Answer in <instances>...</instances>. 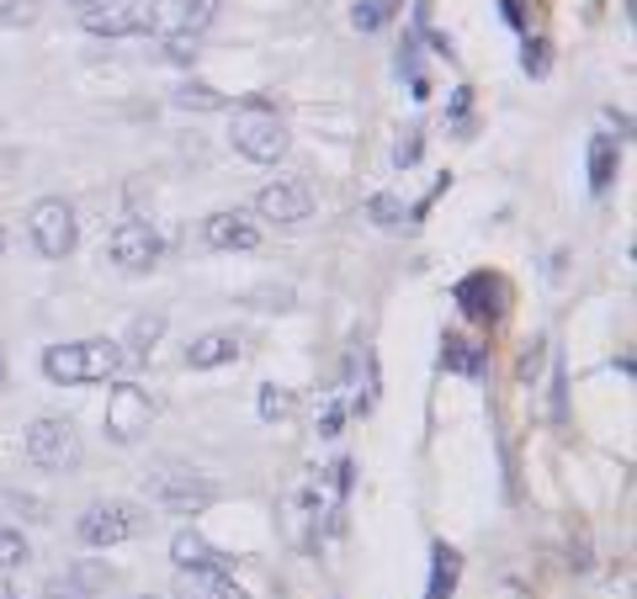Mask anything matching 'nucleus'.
<instances>
[{
    "instance_id": "38",
    "label": "nucleus",
    "mask_w": 637,
    "mask_h": 599,
    "mask_svg": "<svg viewBox=\"0 0 637 599\" xmlns=\"http://www.w3.org/2000/svg\"><path fill=\"white\" fill-rule=\"evenodd\" d=\"M0 255H5V223H0Z\"/></svg>"
},
{
    "instance_id": "14",
    "label": "nucleus",
    "mask_w": 637,
    "mask_h": 599,
    "mask_svg": "<svg viewBox=\"0 0 637 599\" xmlns=\"http://www.w3.org/2000/svg\"><path fill=\"white\" fill-rule=\"evenodd\" d=\"M229 361H240V334L234 329H208V334H197L186 345V366L192 372H218Z\"/></svg>"
},
{
    "instance_id": "36",
    "label": "nucleus",
    "mask_w": 637,
    "mask_h": 599,
    "mask_svg": "<svg viewBox=\"0 0 637 599\" xmlns=\"http://www.w3.org/2000/svg\"><path fill=\"white\" fill-rule=\"evenodd\" d=\"M0 383H5V345H0Z\"/></svg>"
},
{
    "instance_id": "20",
    "label": "nucleus",
    "mask_w": 637,
    "mask_h": 599,
    "mask_svg": "<svg viewBox=\"0 0 637 599\" xmlns=\"http://www.w3.org/2000/svg\"><path fill=\"white\" fill-rule=\"evenodd\" d=\"M398 5L404 0H361V5H351V27L356 33H383L393 16H398Z\"/></svg>"
},
{
    "instance_id": "16",
    "label": "nucleus",
    "mask_w": 637,
    "mask_h": 599,
    "mask_svg": "<svg viewBox=\"0 0 637 599\" xmlns=\"http://www.w3.org/2000/svg\"><path fill=\"white\" fill-rule=\"evenodd\" d=\"M458 578H462V557H458V547L436 541V547H430V589H425V599H452Z\"/></svg>"
},
{
    "instance_id": "1",
    "label": "nucleus",
    "mask_w": 637,
    "mask_h": 599,
    "mask_svg": "<svg viewBox=\"0 0 637 599\" xmlns=\"http://www.w3.org/2000/svg\"><path fill=\"white\" fill-rule=\"evenodd\" d=\"M123 372V345L117 340H65L43 351V377L54 388H96Z\"/></svg>"
},
{
    "instance_id": "27",
    "label": "nucleus",
    "mask_w": 637,
    "mask_h": 599,
    "mask_svg": "<svg viewBox=\"0 0 637 599\" xmlns=\"http://www.w3.org/2000/svg\"><path fill=\"white\" fill-rule=\"evenodd\" d=\"M43 599H96V595H91L74 573H59V578H48V584H43Z\"/></svg>"
},
{
    "instance_id": "29",
    "label": "nucleus",
    "mask_w": 637,
    "mask_h": 599,
    "mask_svg": "<svg viewBox=\"0 0 637 599\" xmlns=\"http://www.w3.org/2000/svg\"><path fill=\"white\" fill-rule=\"evenodd\" d=\"M367 212H372V223H383V228L404 223V208H398V197H372V202H367Z\"/></svg>"
},
{
    "instance_id": "23",
    "label": "nucleus",
    "mask_w": 637,
    "mask_h": 599,
    "mask_svg": "<svg viewBox=\"0 0 637 599\" xmlns=\"http://www.w3.org/2000/svg\"><path fill=\"white\" fill-rule=\"evenodd\" d=\"M171 102L186 106V111H218V106H229V96H218V91H212V85H202V80H186Z\"/></svg>"
},
{
    "instance_id": "9",
    "label": "nucleus",
    "mask_w": 637,
    "mask_h": 599,
    "mask_svg": "<svg viewBox=\"0 0 637 599\" xmlns=\"http://www.w3.org/2000/svg\"><path fill=\"white\" fill-rule=\"evenodd\" d=\"M106 255H112V266H117V271L143 277V271H154V266H160L165 239L154 234V223H143V218H123V223L106 234Z\"/></svg>"
},
{
    "instance_id": "32",
    "label": "nucleus",
    "mask_w": 637,
    "mask_h": 599,
    "mask_svg": "<svg viewBox=\"0 0 637 599\" xmlns=\"http://www.w3.org/2000/svg\"><path fill=\"white\" fill-rule=\"evenodd\" d=\"M340 424H346V409H340V403H324V414H319V435H340Z\"/></svg>"
},
{
    "instance_id": "13",
    "label": "nucleus",
    "mask_w": 637,
    "mask_h": 599,
    "mask_svg": "<svg viewBox=\"0 0 637 599\" xmlns=\"http://www.w3.org/2000/svg\"><path fill=\"white\" fill-rule=\"evenodd\" d=\"M202 239H208V249H255L260 245V228L250 223L245 212H208Z\"/></svg>"
},
{
    "instance_id": "31",
    "label": "nucleus",
    "mask_w": 637,
    "mask_h": 599,
    "mask_svg": "<svg viewBox=\"0 0 637 599\" xmlns=\"http://www.w3.org/2000/svg\"><path fill=\"white\" fill-rule=\"evenodd\" d=\"M420 160V128H409V139H398V149H393V165L398 171H409Z\"/></svg>"
},
{
    "instance_id": "10",
    "label": "nucleus",
    "mask_w": 637,
    "mask_h": 599,
    "mask_svg": "<svg viewBox=\"0 0 637 599\" xmlns=\"http://www.w3.org/2000/svg\"><path fill=\"white\" fill-rule=\"evenodd\" d=\"M255 212L271 218V223H282V228H292V223L314 218V191L303 180H271V186L255 191Z\"/></svg>"
},
{
    "instance_id": "6",
    "label": "nucleus",
    "mask_w": 637,
    "mask_h": 599,
    "mask_svg": "<svg viewBox=\"0 0 637 599\" xmlns=\"http://www.w3.org/2000/svg\"><path fill=\"white\" fill-rule=\"evenodd\" d=\"M27 239L43 260H70L74 245H80V218L65 197H43L27 212Z\"/></svg>"
},
{
    "instance_id": "19",
    "label": "nucleus",
    "mask_w": 637,
    "mask_h": 599,
    "mask_svg": "<svg viewBox=\"0 0 637 599\" xmlns=\"http://www.w3.org/2000/svg\"><path fill=\"white\" fill-rule=\"evenodd\" d=\"M218 11H223V0H176V33H202L218 22Z\"/></svg>"
},
{
    "instance_id": "17",
    "label": "nucleus",
    "mask_w": 637,
    "mask_h": 599,
    "mask_svg": "<svg viewBox=\"0 0 637 599\" xmlns=\"http://www.w3.org/2000/svg\"><path fill=\"white\" fill-rule=\"evenodd\" d=\"M616 165H622V149L611 133H590V191L601 197L611 191V180H616Z\"/></svg>"
},
{
    "instance_id": "22",
    "label": "nucleus",
    "mask_w": 637,
    "mask_h": 599,
    "mask_svg": "<svg viewBox=\"0 0 637 599\" xmlns=\"http://www.w3.org/2000/svg\"><path fill=\"white\" fill-rule=\"evenodd\" d=\"M260 420L266 424H282V420H292V409H298V398H292V388H277V383H266L260 388Z\"/></svg>"
},
{
    "instance_id": "35",
    "label": "nucleus",
    "mask_w": 637,
    "mask_h": 599,
    "mask_svg": "<svg viewBox=\"0 0 637 599\" xmlns=\"http://www.w3.org/2000/svg\"><path fill=\"white\" fill-rule=\"evenodd\" d=\"M0 599H22V595H16V584H11L5 573H0Z\"/></svg>"
},
{
    "instance_id": "37",
    "label": "nucleus",
    "mask_w": 637,
    "mask_h": 599,
    "mask_svg": "<svg viewBox=\"0 0 637 599\" xmlns=\"http://www.w3.org/2000/svg\"><path fill=\"white\" fill-rule=\"evenodd\" d=\"M65 5H80V11H85V5H96V0H65Z\"/></svg>"
},
{
    "instance_id": "3",
    "label": "nucleus",
    "mask_w": 637,
    "mask_h": 599,
    "mask_svg": "<svg viewBox=\"0 0 637 599\" xmlns=\"http://www.w3.org/2000/svg\"><path fill=\"white\" fill-rule=\"evenodd\" d=\"M149 530V515H143V504L134 498H96L85 515H80V547H123V541H134Z\"/></svg>"
},
{
    "instance_id": "7",
    "label": "nucleus",
    "mask_w": 637,
    "mask_h": 599,
    "mask_svg": "<svg viewBox=\"0 0 637 599\" xmlns=\"http://www.w3.org/2000/svg\"><path fill=\"white\" fill-rule=\"evenodd\" d=\"M149 504H160L165 515H202L208 504H218V483L192 467H165L149 478Z\"/></svg>"
},
{
    "instance_id": "8",
    "label": "nucleus",
    "mask_w": 637,
    "mask_h": 599,
    "mask_svg": "<svg viewBox=\"0 0 637 599\" xmlns=\"http://www.w3.org/2000/svg\"><path fill=\"white\" fill-rule=\"evenodd\" d=\"M154 424V398L143 383H112L106 392V441H117V446H134L143 441V430Z\"/></svg>"
},
{
    "instance_id": "26",
    "label": "nucleus",
    "mask_w": 637,
    "mask_h": 599,
    "mask_svg": "<svg viewBox=\"0 0 637 599\" xmlns=\"http://www.w3.org/2000/svg\"><path fill=\"white\" fill-rule=\"evenodd\" d=\"M0 509H11V515H22V520H48V515H43V498L16 494V489H0Z\"/></svg>"
},
{
    "instance_id": "28",
    "label": "nucleus",
    "mask_w": 637,
    "mask_h": 599,
    "mask_svg": "<svg viewBox=\"0 0 637 599\" xmlns=\"http://www.w3.org/2000/svg\"><path fill=\"white\" fill-rule=\"evenodd\" d=\"M165 59H171V64H197V37H192V33H171V37H165Z\"/></svg>"
},
{
    "instance_id": "4",
    "label": "nucleus",
    "mask_w": 637,
    "mask_h": 599,
    "mask_svg": "<svg viewBox=\"0 0 637 599\" xmlns=\"http://www.w3.org/2000/svg\"><path fill=\"white\" fill-rule=\"evenodd\" d=\"M22 457L33 461L37 472H74L80 467V430L65 414H43L27 424V441H22Z\"/></svg>"
},
{
    "instance_id": "12",
    "label": "nucleus",
    "mask_w": 637,
    "mask_h": 599,
    "mask_svg": "<svg viewBox=\"0 0 637 599\" xmlns=\"http://www.w3.org/2000/svg\"><path fill=\"white\" fill-rule=\"evenodd\" d=\"M171 563H176L181 573H229L234 557H229V552H218L202 530L181 526L176 536H171Z\"/></svg>"
},
{
    "instance_id": "24",
    "label": "nucleus",
    "mask_w": 637,
    "mask_h": 599,
    "mask_svg": "<svg viewBox=\"0 0 637 599\" xmlns=\"http://www.w3.org/2000/svg\"><path fill=\"white\" fill-rule=\"evenodd\" d=\"M33 563V547H27V536L16 526H0V573H11V567H27Z\"/></svg>"
},
{
    "instance_id": "33",
    "label": "nucleus",
    "mask_w": 637,
    "mask_h": 599,
    "mask_svg": "<svg viewBox=\"0 0 637 599\" xmlns=\"http://www.w3.org/2000/svg\"><path fill=\"white\" fill-rule=\"evenodd\" d=\"M499 5H505V22H510V27H526V16H521V0H499Z\"/></svg>"
},
{
    "instance_id": "11",
    "label": "nucleus",
    "mask_w": 637,
    "mask_h": 599,
    "mask_svg": "<svg viewBox=\"0 0 637 599\" xmlns=\"http://www.w3.org/2000/svg\"><path fill=\"white\" fill-rule=\"evenodd\" d=\"M452 297H458V308L467 318H478V324H495L499 314H505V282L499 277H489V271H473V277H462L458 286H452Z\"/></svg>"
},
{
    "instance_id": "34",
    "label": "nucleus",
    "mask_w": 637,
    "mask_h": 599,
    "mask_svg": "<svg viewBox=\"0 0 637 599\" xmlns=\"http://www.w3.org/2000/svg\"><path fill=\"white\" fill-rule=\"evenodd\" d=\"M452 117H467V85H462L458 96H452Z\"/></svg>"
},
{
    "instance_id": "30",
    "label": "nucleus",
    "mask_w": 637,
    "mask_h": 599,
    "mask_svg": "<svg viewBox=\"0 0 637 599\" xmlns=\"http://www.w3.org/2000/svg\"><path fill=\"white\" fill-rule=\"evenodd\" d=\"M33 16H37V0H0V22H5V27H16V22L27 27Z\"/></svg>"
},
{
    "instance_id": "2",
    "label": "nucleus",
    "mask_w": 637,
    "mask_h": 599,
    "mask_svg": "<svg viewBox=\"0 0 637 599\" xmlns=\"http://www.w3.org/2000/svg\"><path fill=\"white\" fill-rule=\"evenodd\" d=\"M229 143L245 154L250 165H277L287 154V122L271 111L266 102H250L245 111H234V122H229Z\"/></svg>"
},
{
    "instance_id": "25",
    "label": "nucleus",
    "mask_w": 637,
    "mask_h": 599,
    "mask_svg": "<svg viewBox=\"0 0 637 599\" xmlns=\"http://www.w3.org/2000/svg\"><path fill=\"white\" fill-rule=\"evenodd\" d=\"M521 70H526L531 80H542V74L553 70V43H547V37H526V54H521Z\"/></svg>"
},
{
    "instance_id": "15",
    "label": "nucleus",
    "mask_w": 637,
    "mask_h": 599,
    "mask_svg": "<svg viewBox=\"0 0 637 599\" xmlns=\"http://www.w3.org/2000/svg\"><path fill=\"white\" fill-rule=\"evenodd\" d=\"M176 599H250L229 573H176Z\"/></svg>"
},
{
    "instance_id": "18",
    "label": "nucleus",
    "mask_w": 637,
    "mask_h": 599,
    "mask_svg": "<svg viewBox=\"0 0 637 599\" xmlns=\"http://www.w3.org/2000/svg\"><path fill=\"white\" fill-rule=\"evenodd\" d=\"M160 334H165V314H139L134 329H128V340H117L123 345V361H149L154 345H160Z\"/></svg>"
},
{
    "instance_id": "5",
    "label": "nucleus",
    "mask_w": 637,
    "mask_h": 599,
    "mask_svg": "<svg viewBox=\"0 0 637 599\" xmlns=\"http://www.w3.org/2000/svg\"><path fill=\"white\" fill-rule=\"evenodd\" d=\"M91 37H149L160 33V0H96L80 11Z\"/></svg>"
},
{
    "instance_id": "21",
    "label": "nucleus",
    "mask_w": 637,
    "mask_h": 599,
    "mask_svg": "<svg viewBox=\"0 0 637 599\" xmlns=\"http://www.w3.org/2000/svg\"><path fill=\"white\" fill-rule=\"evenodd\" d=\"M441 366H447V372H467V377H478V372H484V351H473L467 340L447 334V340H441Z\"/></svg>"
},
{
    "instance_id": "39",
    "label": "nucleus",
    "mask_w": 637,
    "mask_h": 599,
    "mask_svg": "<svg viewBox=\"0 0 637 599\" xmlns=\"http://www.w3.org/2000/svg\"><path fill=\"white\" fill-rule=\"evenodd\" d=\"M143 599H154V595H143Z\"/></svg>"
}]
</instances>
